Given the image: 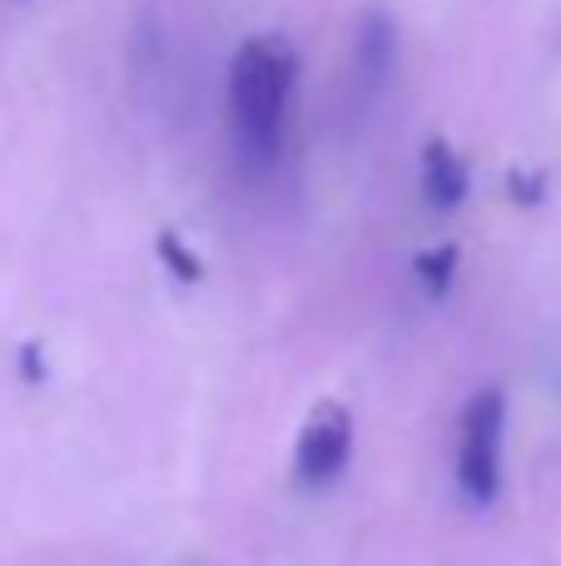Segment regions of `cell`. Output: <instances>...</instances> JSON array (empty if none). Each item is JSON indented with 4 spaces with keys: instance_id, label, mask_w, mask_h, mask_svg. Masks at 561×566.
Segmentation results:
<instances>
[{
    "instance_id": "6da1fadb",
    "label": "cell",
    "mask_w": 561,
    "mask_h": 566,
    "mask_svg": "<svg viewBox=\"0 0 561 566\" xmlns=\"http://www.w3.org/2000/svg\"><path fill=\"white\" fill-rule=\"evenodd\" d=\"M298 85V50L284 35H248L229 60V119L248 165H268L284 145L288 99Z\"/></svg>"
},
{
    "instance_id": "7a4b0ae2",
    "label": "cell",
    "mask_w": 561,
    "mask_h": 566,
    "mask_svg": "<svg viewBox=\"0 0 561 566\" xmlns=\"http://www.w3.org/2000/svg\"><path fill=\"white\" fill-rule=\"evenodd\" d=\"M502 432H507V398L502 388H483L467 398L457 422V488L473 507H487L502 488Z\"/></svg>"
},
{
    "instance_id": "3957f363",
    "label": "cell",
    "mask_w": 561,
    "mask_h": 566,
    "mask_svg": "<svg viewBox=\"0 0 561 566\" xmlns=\"http://www.w3.org/2000/svg\"><path fill=\"white\" fill-rule=\"evenodd\" d=\"M348 458H353V412L334 398L314 402L294 442V478L304 488H328L348 468Z\"/></svg>"
},
{
    "instance_id": "277c9868",
    "label": "cell",
    "mask_w": 561,
    "mask_h": 566,
    "mask_svg": "<svg viewBox=\"0 0 561 566\" xmlns=\"http://www.w3.org/2000/svg\"><path fill=\"white\" fill-rule=\"evenodd\" d=\"M417 185H423V199L427 209H457L467 199V185H473V175H467V159L457 155L453 139L433 135L423 145V165H417Z\"/></svg>"
},
{
    "instance_id": "5b68a950",
    "label": "cell",
    "mask_w": 561,
    "mask_h": 566,
    "mask_svg": "<svg viewBox=\"0 0 561 566\" xmlns=\"http://www.w3.org/2000/svg\"><path fill=\"white\" fill-rule=\"evenodd\" d=\"M457 244H433V249H423V254L413 259V274L417 283H423V293L427 298H447L453 293V279H457Z\"/></svg>"
},
{
    "instance_id": "8992f818",
    "label": "cell",
    "mask_w": 561,
    "mask_h": 566,
    "mask_svg": "<svg viewBox=\"0 0 561 566\" xmlns=\"http://www.w3.org/2000/svg\"><path fill=\"white\" fill-rule=\"evenodd\" d=\"M358 60H363V75L373 80V85L388 75V65H393V30H388V20L378 15V10L363 20V35H358Z\"/></svg>"
},
{
    "instance_id": "52a82bcc",
    "label": "cell",
    "mask_w": 561,
    "mask_h": 566,
    "mask_svg": "<svg viewBox=\"0 0 561 566\" xmlns=\"http://www.w3.org/2000/svg\"><path fill=\"white\" fill-rule=\"evenodd\" d=\"M155 254H159V264H165L179 283H199V279H204V259L189 254L184 239H179L174 229H159V234H155Z\"/></svg>"
},
{
    "instance_id": "ba28073f",
    "label": "cell",
    "mask_w": 561,
    "mask_h": 566,
    "mask_svg": "<svg viewBox=\"0 0 561 566\" xmlns=\"http://www.w3.org/2000/svg\"><path fill=\"white\" fill-rule=\"evenodd\" d=\"M542 195H547V175H537V169H512L507 175V199L512 205H542Z\"/></svg>"
}]
</instances>
